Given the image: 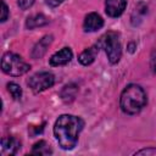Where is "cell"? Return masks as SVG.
Returning <instances> with one entry per match:
<instances>
[{"label":"cell","instance_id":"cell-14","mask_svg":"<svg viewBox=\"0 0 156 156\" xmlns=\"http://www.w3.org/2000/svg\"><path fill=\"white\" fill-rule=\"evenodd\" d=\"M32 154L33 155H50L52 154V150L50 147V145L45 141V140H39L38 143H35L32 147Z\"/></svg>","mask_w":156,"mask_h":156},{"label":"cell","instance_id":"cell-2","mask_svg":"<svg viewBox=\"0 0 156 156\" xmlns=\"http://www.w3.org/2000/svg\"><path fill=\"white\" fill-rule=\"evenodd\" d=\"M147 98L146 93L140 85L129 84L127 85L119 98V106L121 110L127 115H135L143 110L146 105Z\"/></svg>","mask_w":156,"mask_h":156},{"label":"cell","instance_id":"cell-19","mask_svg":"<svg viewBox=\"0 0 156 156\" xmlns=\"http://www.w3.org/2000/svg\"><path fill=\"white\" fill-rule=\"evenodd\" d=\"M150 66H151L152 72L156 74V50H154L151 52V56H150Z\"/></svg>","mask_w":156,"mask_h":156},{"label":"cell","instance_id":"cell-9","mask_svg":"<svg viewBox=\"0 0 156 156\" xmlns=\"http://www.w3.org/2000/svg\"><path fill=\"white\" fill-rule=\"evenodd\" d=\"M127 1L126 0H106L105 11L110 17H118L126 10Z\"/></svg>","mask_w":156,"mask_h":156},{"label":"cell","instance_id":"cell-18","mask_svg":"<svg viewBox=\"0 0 156 156\" xmlns=\"http://www.w3.org/2000/svg\"><path fill=\"white\" fill-rule=\"evenodd\" d=\"M135 155H156V149L149 147V149H143L135 152Z\"/></svg>","mask_w":156,"mask_h":156},{"label":"cell","instance_id":"cell-8","mask_svg":"<svg viewBox=\"0 0 156 156\" xmlns=\"http://www.w3.org/2000/svg\"><path fill=\"white\" fill-rule=\"evenodd\" d=\"M21 147L20 140L13 136H6L1 139V155L2 156H12L17 154Z\"/></svg>","mask_w":156,"mask_h":156},{"label":"cell","instance_id":"cell-4","mask_svg":"<svg viewBox=\"0 0 156 156\" xmlns=\"http://www.w3.org/2000/svg\"><path fill=\"white\" fill-rule=\"evenodd\" d=\"M100 46L105 49L108 61L115 65L119 61L122 55V46L119 43L118 34L115 32H107L100 38Z\"/></svg>","mask_w":156,"mask_h":156},{"label":"cell","instance_id":"cell-12","mask_svg":"<svg viewBox=\"0 0 156 156\" xmlns=\"http://www.w3.org/2000/svg\"><path fill=\"white\" fill-rule=\"evenodd\" d=\"M77 93H78V87L74 83H69V84H67V85H65L62 88L60 95H61V99L65 102L69 104V102H72L76 99Z\"/></svg>","mask_w":156,"mask_h":156},{"label":"cell","instance_id":"cell-3","mask_svg":"<svg viewBox=\"0 0 156 156\" xmlns=\"http://www.w3.org/2000/svg\"><path fill=\"white\" fill-rule=\"evenodd\" d=\"M1 69L9 76L20 77L27 73L30 69V66L20 55L13 52H6L2 55L1 58Z\"/></svg>","mask_w":156,"mask_h":156},{"label":"cell","instance_id":"cell-5","mask_svg":"<svg viewBox=\"0 0 156 156\" xmlns=\"http://www.w3.org/2000/svg\"><path fill=\"white\" fill-rule=\"evenodd\" d=\"M27 83H28L29 88L33 90V93L38 94V93H41V91L51 88L55 83V77L50 72H40V73L33 74L28 79Z\"/></svg>","mask_w":156,"mask_h":156},{"label":"cell","instance_id":"cell-7","mask_svg":"<svg viewBox=\"0 0 156 156\" xmlns=\"http://www.w3.org/2000/svg\"><path fill=\"white\" fill-rule=\"evenodd\" d=\"M104 26V20L102 17L96 13V12H90L89 15L85 16L83 28L85 32H96Z\"/></svg>","mask_w":156,"mask_h":156},{"label":"cell","instance_id":"cell-17","mask_svg":"<svg viewBox=\"0 0 156 156\" xmlns=\"http://www.w3.org/2000/svg\"><path fill=\"white\" fill-rule=\"evenodd\" d=\"M1 5H2V13H1V22H5L9 17V7L5 4L4 0H1Z\"/></svg>","mask_w":156,"mask_h":156},{"label":"cell","instance_id":"cell-10","mask_svg":"<svg viewBox=\"0 0 156 156\" xmlns=\"http://www.w3.org/2000/svg\"><path fill=\"white\" fill-rule=\"evenodd\" d=\"M51 43H52V35H45V37H43V38L34 45V48H33V50H32V57L35 58V60L43 57V56L45 55L46 50L49 49V46H50Z\"/></svg>","mask_w":156,"mask_h":156},{"label":"cell","instance_id":"cell-20","mask_svg":"<svg viewBox=\"0 0 156 156\" xmlns=\"http://www.w3.org/2000/svg\"><path fill=\"white\" fill-rule=\"evenodd\" d=\"M63 1H65V0H45V2H46L49 6H51V7L58 6V5H61Z\"/></svg>","mask_w":156,"mask_h":156},{"label":"cell","instance_id":"cell-11","mask_svg":"<svg viewBox=\"0 0 156 156\" xmlns=\"http://www.w3.org/2000/svg\"><path fill=\"white\" fill-rule=\"evenodd\" d=\"M98 52H99V45H93V46L85 49L84 51H82L78 60L83 66H89L95 61Z\"/></svg>","mask_w":156,"mask_h":156},{"label":"cell","instance_id":"cell-6","mask_svg":"<svg viewBox=\"0 0 156 156\" xmlns=\"http://www.w3.org/2000/svg\"><path fill=\"white\" fill-rule=\"evenodd\" d=\"M73 57V52L69 48H63L61 49L60 51L55 52L50 60H49V63L54 67H57V66H63L66 63H68Z\"/></svg>","mask_w":156,"mask_h":156},{"label":"cell","instance_id":"cell-1","mask_svg":"<svg viewBox=\"0 0 156 156\" xmlns=\"http://www.w3.org/2000/svg\"><path fill=\"white\" fill-rule=\"evenodd\" d=\"M84 122L80 117L73 115L60 116L54 126V134L58 145L63 150H71L77 145L79 133L82 132Z\"/></svg>","mask_w":156,"mask_h":156},{"label":"cell","instance_id":"cell-15","mask_svg":"<svg viewBox=\"0 0 156 156\" xmlns=\"http://www.w3.org/2000/svg\"><path fill=\"white\" fill-rule=\"evenodd\" d=\"M7 90H9V93L11 94V96L15 100L21 99V96H22V89H21V87L17 83H13V82L9 83L7 84Z\"/></svg>","mask_w":156,"mask_h":156},{"label":"cell","instance_id":"cell-16","mask_svg":"<svg viewBox=\"0 0 156 156\" xmlns=\"http://www.w3.org/2000/svg\"><path fill=\"white\" fill-rule=\"evenodd\" d=\"M17 4L22 10H27L34 4V0H18Z\"/></svg>","mask_w":156,"mask_h":156},{"label":"cell","instance_id":"cell-13","mask_svg":"<svg viewBox=\"0 0 156 156\" xmlns=\"http://www.w3.org/2000/svg\"><path fill=\"white\" fill-rule=\"evenodd\" d=\"M49 23V20L41 15V13H37V15H33V16H29L26 21V27L28 29H34V28H38V27H43L45 24Z\"/></svg>","mask_w":156,"mask_h":156}]
</instances>
